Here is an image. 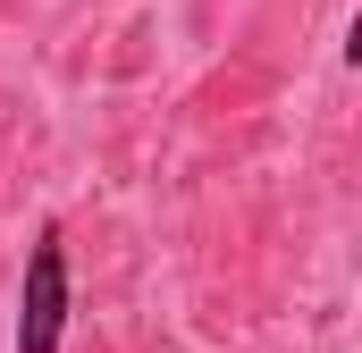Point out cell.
Masks as SVG:
<instances>
[{
	"label": "cell",
	"instance_id": "cell-1",
	"mask_svg": "<svg viewBox=\"0 0 362 353\" xmlns=\"http://www.w3.org/2000/svg\"><path fill=\"white\" fill-rule=\"evenodd\" d=\"M68 303H76L68 294V244H59V227H42L25 253V286H17V353H59Z\"/></svg>",
	"mask_w": 362,
	"mask_h": 353
}]
</instances>
